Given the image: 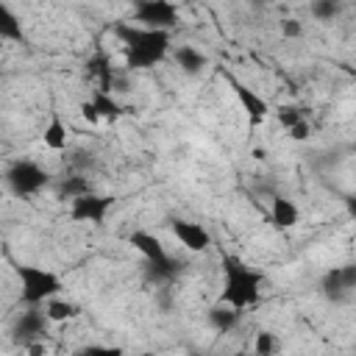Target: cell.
Returning <instances> with one entry per match:
<instances>
[{
  "label": "cell",
  "instance_id": "obj_1",
  "mask_svg": "<svg viewBox=\"0 0 356 356\" xmlns=\"http://www.w3.org/2000/svg\"><path fill=\"white\" fill-rule=\"evenodd\" d=\"M114 36L122 42L128 70H147V67L159 64L170 50L167 31H150V28H139L134 22H117Z\"/></svg>",
  "mask_w": 356,
  "mask_h": 356
},
{
  "label": "cell",
  "instance_id": "obj_2",
  "mask_svg": "<svg viewBox=\"0 0 356 356\" xmlns=\"http://www.w3.org/2000/svg\"><path fill=\"white\" fill-rule=\"evenodd\" d=\"M220 267H222V289H220V303L234 306V309H248L261 298V281L264 275L259 270H253L250 264H245L239 256L234 253H222L220 256Z\"/></svg>",
  "mask_w": 356,
  "mask_h": 356
},
{
  "label": "cell",
  "instance_id": "obj_3",
  "mask_svg": "<svg viewBox=\"0 0 356 356\" xmlns=\"http://www.w3.org/2000/svg\"><path fill=\"white\" fill-rule=\"evenodd\" d=\"M128 245H134V250H139L145 256V281L153 284L156 289L172 286L178 281V275L184 273V261L170 256L159 236H153L147 231H131Z\"/></svg>",
  "mask_w": 356,
  "mask_h": 356
},
{
  "label": "cell",
  "instance_id": "obj_4",
  "mask_svg": "<svg viewBox=\"0 0 356 356\" xmlns=\"http://www.w3.org/2000/svg\"><path fill=\"white\" fill-rule=\"evenodd\" d=\"M17 278H19V300L25 306H44L61 292V278L36 264H19Z\"/></svg>",
  "mask_w": 356,
  "mask_h": 356
},
{
  "label": "cell",
  "instance_id": "obj_5",
  "mask_svg": "<svg viewBox=\"0 0 356 356\" xmlns=\"http://www.w3.org/2000/svg\"><path fill=\"white\" fill-rule=\"evenodd\" d=\"M50 184V172L33 159H14L6 167V186L14 197H31Z\"/></svg>",
  "mask_w": 356,
  "mask_h": 356
},
{
  "label": "cell",
  "instance_id": "obj_6",
  "mask_svg": "<svg viewBox=\"0 0 356 356\" xmlns=\"http://www.w3.org/2000/svg\"><path fill=\"white\" fill-rule=\"evenodd\" d=\"M134 22H139V28L170 33V28H175V22H178V8L170 0H136Z\"/></svg>",
  "mask_w": 356,
  "mask_h": 356
},
{
  "label": "cell",
  "instance_id": "obj_7",
  "mask_svg": "<svg viewBox=\"0 0 356 356\" xmlns=\"http://www.w3.org/2000/svg\"><path fill=\"white\" fill-rule=\"evenodd\" d=\"M47 325H50V317H47L44 306H25V312H19L11 325V339L19 348H28L33 342H42Z\"/></svg>",
  "mask_w": 356,
  "mask_h": 356
},
{
  "label": "cell",
  "instance_id": "obj_8",
  "mask_svg": "<svg viewBox=\"0 0 356 356\" xmlns=\"http://www.w3.org/2000/svg\"><path fill=\"white\" fill-rule=\"evenodd\" d=\"M320 292L331 303H345L356 292V261H348V264H339V267H331L328 273H323Z\"/></svg>",
  "mask_w": 356,
  "mask_h": 356
},
{
  "label": "cell",
  "instance_id": "obj_9",
  "mask_svg": "<svg viewBox=\"0 0 356 356\" xmlns=\"http://www.w3.org/2000/svg\"><path fill=\"white\" fill-rule=\"evenodd\" d=\"M114 206V195H100V192H89L81 195L70 203V217L75 222H92V225H103L106 214Z\"/></svg>",
  "mask_w": 356,
  "mask_h": 356
},
{
  "label": "cell",
  "instance_id": "obj_10",
  "mask_svg": "<svg viewBox=\"0 0 356 356\" xmlns=\"http://www.w3.org/2000/svg\"><path fill=\"white\" fill-rule=\"evenodd\" d=\"M170 231L192 253H200V250H206L211 245V234L200 222H192V220H184V217H172L170 220Z\"/></svg>",
  "mask_w": 356,
  "mask_h": 356
},
{
  "label": "cell",
  "instance_id": "obj_11",
  "mask_svg": "<svg viewBox=\"0 0 356 356\" xmlns=\"http://www.w3.org/2000/svg\"><path fill=\"white\" fill-rule=\"evenodd\" d=\"M231 89H234L236 100L242 103V108H245V114H248V122H250L253 128H259V125L267 120V114H270L267 100H264L256 89H250L248 83H242V81H236V78H231Z\"/></svg>",
  "mask_w": 356,
  "mask_h": 356
},
{
  "label": "cell",
  "instance_id": "obj_12",
  "mask_svg": "<svg viewBox=\"0 0 356 356\" xmlns=\"http://www.w3.org/2000/svg\"><path fill=\"white\" fill-rule=\"evenodd\" d=\"M86 75H89V81H97V89L100 92H114V78H117V70L111 67V58L100 50V53H95L89 61H86Z\"/></svg>",
  "mask_w": 356,
  "mask_h": 356
},
{
  "label": "cell",
  "instance_id": "obj_13",
  "mask_svg": "<svg viewBox=\"0 0 356 356\" xmlns=\"http://www.w3.org/2000/svg\"><path fill=\"white\" fill-rule=\"evenodd\" d=\"M206 320H209V325L217 331V334H228V331H234L236 325H239V320H242V312L239 309H234V306H225V303H214L209 312H206Z\"/></svg>",
  "mask_w": 356,
  "mask_h": 356
},
{
  "label": "cell",
  "instance_id": "obj_14",
  "mask_svg": "<svg viewBox=\"0 0 356 356\" xmlns=\"http://www.w3.org/2000/svg\"><path fill=\"white\" fill-rule=\"evenodd\" d=\"M175 64L184 75H200L209 67V58H206V53H200L192 44H178L175 47Z\"/></svg>",
  "mask_w": 356,
  "mask_h": 356
},
{
  "label": "cell",
  "instance_id": "obj_15",
  "mask_svg": "<svg viewBox=\"0 0 356 356\" xmlns=\"http://www.w3.org/2000/svg\"><path fill=\"white\" fill-rule=\"evenodd\" d=\"M270 220H273L275 228H295L300 222V211H298L295 200H289L284 195H275L273 209H270Z\"/></svg>",
  "mask_w": 356,
  "mask_h": 356
},
{
  "label": "cell",
  "instance_id": "obj_16",
  "mask_svg": "<svg viewBox=\"0 0 356 356\" xmlns=\"http://www.w3.org/2000/svg\"><path fill=\"white\" fill-rule=\"evenodd\" d=\"M89 192H95L92 189V184H89V178L83 175V172H72V175H64L58 184H56V195H58V200H75V197H81V195H89Z\"/></svg>",
  "mask_w": 356,
  "mask_h": 356
},
{
  "label": "cell",
  "instance_id": "obj_17",
  "mask_svg": "<svg viewBox=\"0 0 356 356\" xmlns=\"http://www.w3.org/2000/svg\"><path fill=\"white\" fill-rule=\"evenodd\" d=\"M92 106H95L97 117H100V120H108V122H114V120H120V117L125 114V106H122L114 95L100 92V89L92 92Z\"/></svg>",
  "mask_w": 356,
  "mask_h": 356
},
{
  "label": "cell",
  "instance_id": "obj_18",
  "mask_svg": "<svg viewBox=\"0 0 356 356\" xmlns=\"http://www.w3.org/2000/svg\"><path fill=\"white\" fill-rule=\"evenodd\" d=\"M42 142L50 150H64L67 147V125L58 117V111H50V120H47V125L42 131Z\"/></svg>",
  "mask_w": 356,
  "mask_h": 356
},
{
  "label": "cell",
  "instance_id": "obj_19",
  "mask_svg": "<svg viewBox=\"0 0 356 356\" xmlns=\"http://www.w3.org/2000/svg\"><path fill=\"white\" fill-rule=\"evenodd\" d=\"M0 39H6V42H25L22 22H19V17L6 3H0Z\"/></svg>",
  "mask_w": 356,
  "mask_h": 356
},
{
  "label": "cell",
  "instance_id": "obj_20",
  "mask_svg": "<svg viewBox=\"0 0 356 356\" xmlns=\"http://www.w3.org/2000/svg\"><path fill=\"white\" fill-rule=\"evenodd\" d=\"M44 312L50 317V323H67V320H75L81 314V306L72 303V300H61V298H53L44 303Z\"/></svg>",
  "mask_w": 356,
  "mask_h": 356
},
{
  "label": "cell",
  "instance_id": "obj_21",
  "mask_svg": "<svg viewBox=\"0 0 356 356\" xmlns=\"http://www.w3.org/2000/svg\"><path fill=\"white\" fill-rule=\"evenodd\" d=\"M275 117H278V122H281L284 131H289V128H295V125H300L306 120L303 108H298V106H278L275 108Z\"/></svg>",
  "mask_w": 356,
  "mask_h": 356
},
{
  "label": "cell",
  "instance_id": "obj_22",
  "mask_svg": "<svg viewBox=\"0 0 356 356\" xmlns=\"http://www.w3.org/2000/svg\"><path fill=\"white\" fill-rule=\"evenodd\" d=\"M339 11H342V6H339L337 0H314V3H312V17L320 19V22L334 19Z\"/></svg>",
  "mask_w": 356,
  "mask_h": 356
},
{
  "label": "cell",
  "instance_id": "obj_23",
  "mask_svg": "<svg viewBox=\"0 0 356 356\" xmlns=\"http://www.w3.org/2000/svg\"><path fill=\"white\" fill-rule=\"evenodd\" d=\"M253 348H256V356H275V350H278V337H275L273 331H259Z\"/></svg>",
  "mask_w": 356,
  "mask_h": 356
},
{
  "label": "cell",
  "instance_id": "obj_24",
  "mask_svg": "<svg viewBox=\"0 0 356 356\" xmlns=\"http://www.w3.org/2000/svg\"><path fill=\"white\" fill-rule=\"evenodd\" d=\"M75 356H128V353L114 345H83L75 350Z\"/></svg>",
  "mask_w": 356,
  "mask_h": 356
},
{
  "label": "cell",
  "instance_id": "obj_25",
  "mask_svg": "<svg viewBox=\"0 0 356 356\" xmlns=\"http://www.w3.org/2000/svg\"><path fill=\"white\" fill-rule=\"evenodd\" d=\"M281 33L289 36V39H298L303 33V25L298 19H281Z\"/></svg>",
  "mask_w": 356,
  "mask_h": 356
},
{
  "label": "cell",
  "instance_id": "obj_26",
  "mask_svg": "<svg viewBox=\"0 0 356 356\" xmlns=\"http://www.w3.org/2000/svg\"><path fill=\"white\" fill-rule=\"evenodd\" d=\"M70 161H72V167H78L81 172H83L86 167H92V164H95V159H92V153H86V150H75V156H72Z\"/></svg>",
  "mask_w": 356,
  "mask_h": 356
},
{
  "label": "cell",
  "instance_id": "obj_27",
  "mask_svg": "<svg viewBox=\"0 0 356 356\" xmlns=\"http://www.w3.org/2000/svg\"><path fill=\"white\" fill-rule=\"evenodd\" d=\"M286 134H289V139H295V142H306V139H309V134H312V128H309V122L303 120L300 125H295V128H289Z\"/></svg>",
  "mask_w": 356,
  "mask_h": 356
},
{
  "label": "cell",
  "instance_id": "obj_28",
  "mask_svg": "<svg viewBox=\"0 0 356 356\" xmlns=\"http://www.w3.org/2000/svg\"><path fill=\"white\" fill-rule=\"evenodd\" d=\"M81 117L89 120V122H97V120H100L97 111H95V106H92V100H83V103H81Z\"/></svg>",
  "mask_w": 356,
  "mask_h": 356
},
{
  "label": "cell",
  "instance_id": "obj_29",
  "mask_svg": "<svg viewBox=\"0 0 356 356\" xmlns=\"http://www.w3.org/2000/svg\"><path fill=\"white\" fill-rule=\"evenodd\" d=\"M25 350H28V356H47V345H44V342H33V345H28Z\"/></svg>",
  "mask_w": 356,
  "mask_h": 356
},
{
  "label": "cell",
  "instance_id": "obj_30",
  "mask_svg": "<svg viewBox=\"0 0 356 356\" xmlns=\"http://www.w3.org/2000/svg\"><path fill=\"white\" fill-rule=\"evenodd\" d=\"M342 200H345V209H348V214H350V220L356 222V195H345Z\"/></svg>",
  "mask_w": 356,
  "mask_h": 356
},
{
  "label": "cell",
  "instance_id": "obj_31",
  "mask_svg": "<svg viewBox=\"0 0 356 356\" xmlns=\"http://www.w3.org/2000/svg\"><path fill=\"white\" fill-rule=\"evenodd\" d=\"M142 356H153V353H142Z\"/></svg>",
  "mask_w": 356,
  "mask_h": 356
},
{
  "label": "cell",
  "instance_id": "obj_32",
  "mask_svg": "<svg viewBox=\"0 0 356 356\" xmlns=\"http://www.w3.org/2000/svg\"><path fill=\"white\" fill-rule=\"evenodd\" d=\"M234 356H245V353H234Z\"/></svg>",
  "mask_w": 356,
  "mask_h": 356
},
{
  "label": "cell",
  "instance_id": "obj_33",
  "mask_svg": "<svg viewBox=\"0 0 356 356\" xmlns=\"http://www.w3.org/2000/svg\"><path fill=\"white\" fill-rule=\"evenodd\" d=\"M353 356H356V348H353Z\"/></svg>",
  "mask_w": 356,
  "mask_h": 356
}]
</instances>
